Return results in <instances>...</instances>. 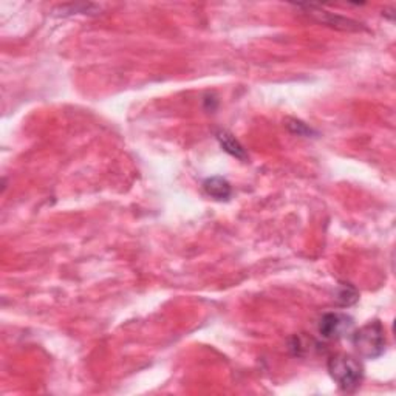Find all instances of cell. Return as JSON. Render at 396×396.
Listing matches in <instances>:
<instances>
[{
  "label": "cell",
  "mask_w": 396,
  "mask_h": 396,
  "mask_svg": "<svg viewBox=\"0 0 396 396\" xmlns=\"http://www.w3.org/2000/svg\"><path fill=\"white\" fill-rule=\"evenodd\" d=\"M329 373L333 378V381L338 384V387L343 392H353L358 389L361 381H363V365L358 359L350 355H334L329 359Z\"/></svg>",
  "instance_id": "cell-1"
},
{
  "label": "cell",
  "mask_w": 396,
  "mask_h": 396,
  "mask_svg": "<svg viewBox=\"0 0 396 396\" xmlns=\"http://www.w3.org/2000/svg\"><path fill=\"white\" fill-rule=\"evenodd\" d=\"M353 347L359 356L365 359H378L385 351V330L380 321L368 322L351 334Z\"/></svg>",
  "instance_id": "cell-2"
},
{
  "label": "cell",
  "mask_w": 396,
  "mask_h": 396,
  "mask_svg": "<svg viewBox=\"0 0 396 396\" xmlns=\"http://www.w3.org/2000/svg\"><path fill=\"white\" fill-rule=\"evenodd\" d=\"M355 326L350 316L343 313H326L319 322V333L324 339L336 341L343 336H348Z\"/></svg>",
  "instance_id": "cell-3"
},
{
  "label": "cell",
  "mask_w": 396,
  "mask_h": 396,
  "mask_svg": "<svg viewBox=\"0 0 396 396\" xmlns=\"http://www.w3.org/2000/svg\"><path fill=\"white\" fill-rule=\"evenodd\" d=\"M299 8H304V10L313 17L314 21L317 22H322L330 25V27H334L338 30H346V31H358L361 30V23L356 21H351L347 19V17H342L338 14H333L329 11H324L321 6L317 5H297Z\"/></svg>",
  "instance_id": "cell-4"
},
{
  "label": "cell",
  "mask_w": 396,
  "mask_h": 396,
  "mask_svg": "<svg viewBox=\"0 0 396 396\" xmlns=\"http://www.w3.org/2000/svg\"><path fill=\"white\" fill-rule=\"evenodd\" d=\"M203 189L211 198L219 202L229 200V197L232 194V187L229 182L223 177H211L208 180H204Z\"/></svg>",
  "instance_id": "cell-5"
},
{
  "label": "cell",
  "mask_w": 396,
  "mask_h": 396,
  "mask_svg": "<svg viewBox=\"0 0 396 396\" xmlns=\"http://www.w3.org/2000/svg\"><path fill=\"white\" fill-rule=\"evenodd\" d=\"M215 138H217V141L220 143L221 145V149L225 150L226 153H229L231 157H234L240 161H246L248 160V153L245 150V148L242 145V143H240L237 138L232 135L231 132L228 131H219L217 133H215Z\"/></svg>",
  "instance_id": "cell-6"
},
{
  "label": "cell",
  "mask_w": 396,
  "mask_h": 396,
  "mask_svg": "<svg viewBox=\"0 0 396 396\" xmlns=\"http://www.w3.org/2000/svg\"><path fill=\"white\" fill-rule=\"evenodd\" d=\"M341 302V305L348 307L358 302V291L355 287H351L350 283H342L338 290V297H336Z\"/></svg>",
  "instance_id": "cell-7"
},
{
  "label": "cell",
  "mask_w": 396,
  "mask_h": 396,
  "mask_svg": "<svg viewBox=\"0 0 396 396\" xmlns=\"http://www.w3.org/2000/svg\"><path fill=\"white\" fill-rule=\"evenodd\" d=\"M287 127L290 128V132L297 133V135H302V136H308V135L313 133L312 128H309L305 123L297 121V119H288Z\"/></svg>",
  "instance_id": "cell-8"
}]
</instances>
